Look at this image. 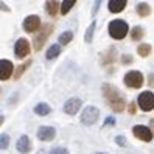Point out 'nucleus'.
<instances>
[{"mask_svg": "<svg viewBox=\"0 0 154 154\" xmlns=\"http://www.w3.org/2000/svg\"><path fill=\"white\" fill-rule=\"evenodd\" d=\"M30 66H31V61L28 59V61H26V62H25V64H20L19 67H17V69L14 70V75H13V76H14L16 79H17V78H20V75H22V73H23V72H25L26 69H28Z\"/></svg>", "mask_w": 154, "mask_h": 154, "instance_id": "26", "label": "nucleus"}, {"mask_svg": "<svg viewBox=\"0 0 154 154\" xmlns=\"http://www.w3.org/2000/svg\"><path fill=\"white\" fill-rule=\"evenodd\" d=\"M30 51H31V45H30L28 41H26L25 38L17 39V42L14 44V55H16V58L23 59L25 56L30 55Z\"/></svg>", "mask_w": 154, "mask_h": 154, "instance_id": "6", "label": "nucleus"}, {"mask_svg": "<svg viewBox=\"0 0 154 154\" xmlns=\"http://www.w3.org/2000/svg\"><path fill=\"white\" fill-rule=\"evenodd\" d=\"M115 59H117V50H115V47H109L101 55L100 62H101V66H109V64H114Z\"/></svg>", "mask_w": 154, "mask_h": 154, "instance_id": "13", "label": "nucleus"}, {"mask_svg": "<svg viewBox=\"0 0 154 154\" xmlns=\"http://www.w3.org/2000/svg\"><path fill=\"white\" fill-rule=\"evenodd\" d=\"M109 106H111V109H112L114 112H123V111H125V107H126V101H125V98L122 97V98L117 100V101L111 103Z\"/></svg>", "mask_w": 154, "mask_h": 154, "instance_id": "21", "label": "nucleus"}, {"mask_svg": "<svg viewBox=\"0 0 154 154\" xmlns=\"http://www.w3.org/2000/svg\"><path fill=\"white\" fill-rule=\"evenodd\" d=\"M50 154H69V149L67 148H62V146H58V148H53L50 151Z\"/></svg>", "mask_w": 154, "mask_h": 154, "instance_id": "29", "label": "nucleus"}, {"mask_svg": "<svg viewBox=\"0 0 154 154\" xmlns=\"http://www.w3.org/2000/svg\"><path fill=\"white\" fill-rule=\"evenodd\" d=\"M126 5H128L126 0H111V2L107 3V8H109L111 13L117 14V13H122L125 8H126Z\"/></svg>", "mask_w": 154, "mask_h": 154, "instance_id": "15", "label": "nucleus"}, {"mask_svg": "<svg viewBox=\"0 0 154 154\" xmlns=\"http://www.w3.org/2000/svg\"><path fill=\"white\" fill-rule=\"evenodd\" d=\"M123 81H125L126 87H129V89H140L143 86V83H145V78L142 75V72H139V70H129L128 73L125 75Z\"/></svg>", "mask_w": 154, "mask_h": 154, "instance_id": "2", "label": "nucleus"}, {"mask_svg": "<svg viewBox=\"0 0 154 154\" xmlns=\"http://www.w3.org/2000/svg\"><path fill=\"white\" fill-rule=\"evenodd\" d=\"M59 10H61V3L59 2H55V0H53V2H47V3H45V11H47V14L51 16V17H55Z\"/></svg>", "mask_w": 154, "mask_h": 154, "instance_id": "16", "label": "nucleus"}, {"mask_svg": "<svg viewBox=\"0 0 154 154\" xmlns=\"http://www.w3.org/2000/svg\"><path fill=\"white\" fill-rule=\"evenodd\" d=\"M16 148H17V151L22 152V154L30 152V151H31V142H30L28 135H25V134L20 135L19 140H17V143H16Z\"/></svg>", "mask_w": 154, "mask_h": 154, "instance_id": "14", "label": "nucleus"}, {"mask_svg": "<svg viewBox=\"0 0 154 154\" xmlns=\"http://www.w3.org/2000/svg\"><path fill=\"white\" fill-rule=\"evenodd\" d=\"M98 117H100V109L95 106H86L84 107V111L81 112V123L86 125V126H90V125H94L97 120H98Z\"/></svg>", "mask_w": 154, "mask_h": 154, "instance_id": "4", "label": "nucleus"}, {"mask_svg": "<svg viewBox=\"0 0 154 154\" xmlns=\"http://www.w3.org/2000/svg\"><path fill=\"white\" fill-rule=\"evenodd\" d=\"M51 31H53V25L47 23V25H44L42 28L38 31V34H34V39H33V47H34V50H36V51L42 50L44 44L47 42V38L51 34Z\"/></svg>", "mask_w": 154, "mask_h": 154, "instance_id": "3", "label": "nucleus"}, {"mask_svg": "<svg viewBox=\"0 0 154 154\" xmlns=\"http://www.w3.org/2000/svg\"><path fill=\"white\" fill-rule=\"evenodd\" d=\"M137 104L143 112H149L154 109V94L151 90H145L137 98Z\"/></svg>", "mask_w": 154, "mask_h": 154, "instance_id": "5", "label": "nucleus"}, {"mask_svg": "<svg viewBox=\"0 0 154 154\" xmlns=\"http://www.w3.org/2000/svg\"><path fill=\"white\" fill-rule=\"evenodd\" d=\"M95 26H97V23H95V20L89 25V28L86 30V34H84V41L87 42V44H90L92 42V38H94V31H95Z\"/></svg>", "mask_w": 154, "mask_h": 154, "instance_id": "25", "label": "nucleus"}, {"mask_svg": "<svg viewBox=\"0 0 154 154\" xmlns=\"http://www.w3.org/2000/svg\"><path fill=\"white\" fill-rule=\"evenodd\" d=\"M94 154H107V152H94Z\"/></svg>", "mask_w": 154, "mask_h": 154, "instance_id": "36", "label": "nucleus"}, {"mask_svg": "<svg viewBox=\"0 0 154 154\" xmlns=\"http://www.w3.org/2000/svg\"><path fill=\"white\" fill-rule=\"evenodd\" d=\"M59 53H61V45L59 44H53V45H50V48L47 50V53H45V58H47L48 61H51V59L58 58Z\"/></svg>", "mask_w": 154, "mask_h": 154, "instance_id": "19", "label": "nucleus"}, {"mask_svg": "<svg viewBox=\"0 0 154 154\" xmlns=\"http://www.w3.org/2000/svg\"><path fill=\"white\" fill-rule=\"evenodd\" d=\"M56 137V129L53 126H41L38 129V139L42 142H50Z\"/></svg>", "mask_w": 154, "mask_h": 154, "instance_id": "11", "label": "nucleus"}, {"mask_svg": "<svg viewBox=\"0 0 154 154\" xmlns=\"http://www.w3.org/2000/svg\"><path fill=\"white\" fill-rule=\"evenodd\" d=\"M106 125H115V120L112 119V117H107V120L104 122V126H106Z\"/></svg>", "mask_w": 154, "mask_h": 154, "instance_id": "34", "label": "nucleus"}, {"mask_svg": "<svg viewBox=\"0 0 154 154\" xmlns=\"http://www.w3.org/2000/svg\"><path fill=\"white\" fill-rule=\"evenodd\" d=\"M151 51H152V47H151L149 44H140L139 47H137V53H139V56H142V58L149 56Z\"/></svg>", "mask_w": 154, "mask_h": 154, "instance_id": "22", "label": "nucleus"}, {"mask_svg": "<svg viewBox=\"0 0 154 154\" xmlns=\"http://www.w3.org/2000/svg\"><path fill=\"white\" fill-rule=\"evenodd\" d=\"M22 26H23V30H25L26 33H34V31H38L39 26H41V17L36 16V14L26 16L25 19H23Z\"/></svg>", "mask_w": 154, "mask_h": 154, "instance_id": "9", "label": "nucleus"}, {"mask_svg": "<svg viewBox=\"0 0 154 154\" xmlns=\"http://www.w3.org/2000/svg\"><path fill=\"white\" fill-rule=\"evenodd\" d=\"M3 122H5V117H3V115H0V126L3 125Z\"/></svg>", "mask_w": 154, "mask_h": 154, "instance_id": "35", "label": "nucleus"}, {"mask_svg": "<svg viewBox=\"0 0 154 154\" xmlns=\"http://www.w3.org/2000/svg\"><path fill=\"white\" fill-rule=\"evenodd\" d=\"M101 90H103V97L106 98V101L109 103V104H111V103H114V101H117L119 98H122L120 90L117 89L115 86L109 84V83L103 84V86H101Z\"/></svg>", "mask_w": 154, "mask_h": 154, "instance_id": "8", "label": "nucleus"}, {"mask_svg": "<svg viewBox=\"0 0 154 154\" xmlns=\"http://www.w3.org/2000/svg\"><path fill=\"white\" fill-rule=\"evenodd\" d=\"M72 39H73V33L72 31H64L62 34H59V45H67L72 42Z\"/></svg>", "mask_w": 154, "mask_h": 154, "instance_id": "24", "label": "nucleus"}, {"mask_svg": "<svg viewBox=\"0 0 154 154\" xmlns=\"http://www.w3.org/2000/svg\"><path fill=\"white\" fill-rule=\"evenodd\" d=\"M81 106H83V101L79 98H70L64 103V112L67 115H75L81 109Z\"/></svg>", "mask_w": 154, "mask_h": 154, "instance_id": "12", "label": "nucleus"}, {"mask_svg": "<svg viewBox=\"0 0 154 154\" xmlns=\"http://www.w3.org/2000/svg\"><path fill=\"white\" fill-rule=\"evenodd\" d=\"M132 62H134V58L131 55H123L122 56V64L123 66H129V64H132Z\"/></svg>", "mask_w": 154, "mask_h": 154, "instance_id": "28", "label": "nucleus"}, {"mask_svg": "<svg viewBox=\"0 0 154 154\" xmlns=\"http://www.w3.org/2000/svg\"><path fill=\"white\" fill-rule=\"evenodd\" d=\"M107 31H109V36L112 39L122 41V39H125L126 36H128L129 25L126 23L125 20H122V19H115V20L109 22V25H107Z\"/></svg>", "mask_w": 154, "mask_h": 154, "instance_id": "1", "label": "nucleus"}, {"mask_svg": "<svg viewBox=\"0 0 154 154\" xmlns=\"http://www.w3.org/2000/svg\"><path fill=\"white\" fill-rule=\"evenodd\" d=\"M143 36H145V30L142 28V26H139V25H135L134 28L131 30V39H132L134 42L142 41V39H143Z\"/></svg>", "mask_w": 154, "mask_h": 154, "instance_id": "20", "label": "nucleus"}, {"mask_svg": "<svg viewBox=\"0 0 154 154\" xmlns=\"http://www.w3.org/2000/svg\"><path fill=\"white\" fill-rule=\"evenodd\" d=\"M75 5H76L75 0H64V2L61 3V10H59V11H61V14H62V16L67 14V13H69V11L72 10V8L75 6Z\"/></svg>", "mask_w": 154, "mask_h": 154, "instance_id": "23", "label": "nucleus"}, {"mask_svg": "<svg viewBox=\"0 0 154 154\" xmlns=\"http://www.w3.org/2000/svg\"><path fill=\"white\" fill-rule=\"evenodd\" d=\"M132 134H134V137H137L142 142H151L154 137L152 129L148 128V126H143V125H135L132 128Z\"/></svg>", "mask_w": 154, "mask_h": 154, "instance_id": "7", "label": "nucleus"}, {"mask_svg": "<svg viewBox=\"0 0 154 154\" xmlns=\"http://www.w3.org/2000/svg\"><path fill=\"white\" fill-rule=\"evenodd\" d=\"M34 114H38V115H41V117H45V115H48L50 112H51V107L47 104V103H38L34 106Z\"/></svg>", "mask_w": 154, "mask_h": 154, "instance_id": "18", "label": "nucleus"}, {"mask_svg": "<svg viewBox=\"0 0 154 154\" xmlns=\"http://www.w3.org/2000/svg\"><path fill=\"white\" fill-rule=\"evenodd\" d=\"M135 11H137V14L140 17H148L151 14V6L146 2H140V3H137V6H135Z\"/></svg>", "mask_w": 154, "mask_h": 154, "instance_id": "17", "label": "nucleus"}, {"mask_svg": "<svg viewBox=\"0 0 154 154\" xmlns=\"http://www.w3.org/2000/svg\"><path fill=\"white\" fill-rule=\"evenodd\" d=\"M8 146H10V135L0 134V149H6Z\"/></svg>", "mask_w": 154, "mask_h": 154, "instance_id": "27", "label": "nucleus"}, {"mask_svg": "<svg viewBox=\"0 0 154 154\" xmlns=\"http://www.w3.org/2000/svg\"><path fill=\"white\" fill-rule=\"evenodd\" d=\"M148 84H149V87H154V73H151L148 76Z\"/></svg>", "mask_w": 154, "mask_h": 154, "instance_id": "33", "label": "nucleus"}, {"mask_svg": "<svg viewBox=\"0 0 154 154\" xmlns=\"http://www.w3.org/2000/svg\"><path fill=\"white\" fill-rule=\"evenodd\" d=\"M128 112H129L131 115H134L135 112H137V103H134V101H131V103L128 104Z\"/></svg>", "mask_w": 154, "mask_h": 154, "instance_id": "30", "label": "nucleus"}, {"mask_svg": "<svg viewBox=\"0 0 154 154\" xmlns=\"http://www.w3.org/2000/svg\"><path fill=\"white\" fill-rule=\"evenodd\" d=\"M115 143L119 145V146H126V139L123 137V135H117V137H115Z\"/></svg>", "mask_w": 154, "mask_h": 154, "instance_id": "31", "label": "nucleus"}, {"mask_svg": "<svg viewBox=\"0 0 154 154\" xmlns=\"http://www.w3.org/2000/svg\"><path fill=\"white\" fill-rule=\"evenodd\" d=\"M0 10H3L5 13H10V11H11L10 8L6 6V3H3V2H0Z\"/></svg>", "mask_w": 154, "mask_h": 154, "instance_id": "32", "label": "nucleus"}, {"mask_svg": "<svg viewBox=\"0 0 154 154\" xmlns=\"http://www.w3.org/2000/svg\"><path fill=\"white\" fill-rule=\"evenodd\" d=\"M14 66L8 59H0V81H6L14 75Z\"/></svg>", "mask_w": 154, "mask_h": 154, "instance_id": "10", "label": "nucleus"}]
</instances>
